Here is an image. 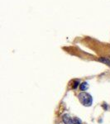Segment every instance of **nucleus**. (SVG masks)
Listing matches in <instances>:
<instances>
[{
  "label": "nucleus",
  "mask_w": 110,
  "mask_h": 124,
  "mask_svg": "<svg viewBox=\"0 0 110 124\" xmlns=\"http://www.w3.org/2000/svg\"><path fill=\"white\" fill-rule=\"evenodd\" d=\"M79 100L84 106L86 107H89L93 103V98L89 93H86V92H82L79 94Z\"/></svg>",
  "instance_id": "1"
},
{
  "label": "nucleus",
  "mask_w": 110,
  "mask_h": 124,
  "mask_svg": "<svg viewBox=\"0 0 110 124\" xmlns=\"http://www.w3.org/2000/svg\"><path fill=\"white\" fill-rule=\"evenodd\" d=\"M62 120H63V123L65 124H73V118L70 117L68 114L63 115Z\"/></svg>",
  "instance_id": "2"
},
{
  "label": "nucleus",
  "mask_w": 110,
  "mask_h": 124,
  "mask_svg": "<svg viewBox=\"0 0 110 124\" xmlns=\"http://www.w3.org/2000/svg\"><path fill=\"white\" fill-rule=\"evenodd\" d=\"M99 61H100L103 64H106L107 65L110 66V57H101L99 59Z\"/></svg>",
  "instance_id": "3"
},
{
  "label": "nucleus",
  "mask_w": 110,
  "mask_h": 124,
  "mask_svg": "<svg viewBox=\"0 0 110 124\" xmlns=\"http://www.w3.org/2000/svg\"><path fill=\"white\" fill-rule=\"evenodd\" d=\"M88 88H89V85H88L87 82H84V83H82L80 86H79V89H80L81 91H85L88 89Z\"/></svg>",
  "instance_id": "4"
},
{
  "label": "nucleus",
  "mask_w": 110,
  "mask_h": 124,
  "mask_svg": "<svg viewBox=\"0 0 110 124\" xmlns=\"http://www.w3.org/2000/svg\"><path fill=\"white\" fill-rule=\"evenodd\" d=\"M73 124H82V121L78 117H73Z\"/></svg>",
  "instance_id": "5"
},
{
  "label": "nucleus",
  "mask_w": 110,
  "mask_h": 124,
  "mask_svg": "<svg viewBox=\"0 0 110 124\" xmlns=\"http://www.w3.org/2000/svg\"><path fill=\"white\" fill-rule=\"evenodd\" d=\"M79 80H75V82H74L73 88H74V89H76L78 86H79Z\"/></svg>",
  "instance_id": "6"
}]
</instances>
